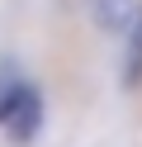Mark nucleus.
Listing matches in <instances>:
<instances>
[{"mask_svg":"<svg viewBox=\"0 0 142 147\" xmlns=\"http://www.w3.org/2000/svg\"><path fill=\"white\" fill-rule=\"evenodd\" d=\"M0 123L9 128L14 142H28V138L38 133V123H43V100H38V90L24 86V81L5 86L0 90Z\"/></svg>","mask_w":142,"mask_h":147,"instance_id":"f257e3e1","label":"nucleus"},{"mask_svg":"<svg viewBox=\"0 0 142 147\" xmlns=\"http://www.w3.org/2000/svg\"><path fill=\"white\" fill-rule=\"evenodd\" d=\"M123 81H128V86H137V81H142V19L128 29V62H123Z\"/></svg>","mask_w":142,"mask_h":147,"instance_id":"7ed1b4c3","label":"nucleus"},{"mask_svg":"<svg viewBox=\"0 0 142 147\" xmlns=\"http://www.w3.org/2000/svg\"><path fill=\"white\" fill-rule=\"evenodd\" d=\"M90 5H95V19H100L104 29H114V33H128L133 24L142 19L137 0H90Z\"/></svg>","mask_w":142,"mask_h":147,"instance_id":"f03ea898","label":"nucleus"}]
</instances>
